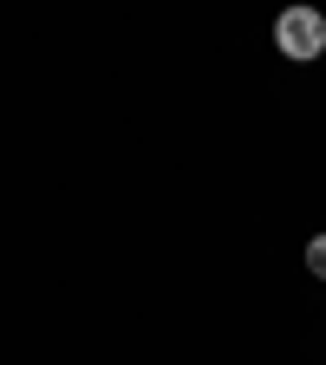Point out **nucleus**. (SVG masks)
<instances>
[{
    "mask_svg": "<svg viewBox=\"0 0 326 365\" xmlns=\"http://www.w3.org/2000/svg\"><path fill=\"white\" fill-rule=\"evenodd\" d=\"M274 46H281L294 66L320 59V53H326V14H320V7H287L281 20H274Z\"/></svg>",
    "mask_w": 326,
    "mask_h": 365,
    "instance_id": "nucleus-1",
    "label": "nucleus"
},
{
    "mask_svg": "<svg viewBox=\"0 0 326 365\" xmlns=\"http://www.w3.org/2000/svg\"><path fill=\"white\" fill-rule=\"evenodd\" d=\"M307 267L326 281V235H313V242H307Z\"/></svg>",
    "mask_w": 326,
    "mask_h": 365,
    "instance_id": "nucleus-2",
    "label": "nucleus"
}]
</instances>
